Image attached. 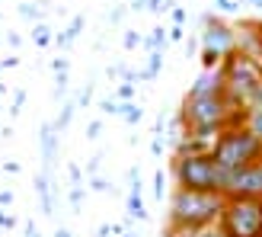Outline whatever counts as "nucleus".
Listing matches in <instances>:
<instances>
[{
  "mask_svg": "<svg viewBox=\"0 0 262 237\" xmlns=\"http://www.w3.org/2000/svg\"><path fill=\"white\" fill-rule=\"evenodd\" d=\"M23 237H42L38 228H35V221H26V225H23Z\"/></svg>",
  "mask_w": 262,
  "mask_h": 237,
  "instance_id": "40",
  "label": "nucleus"
},
{
  "mask_svg": "<svg viewBox=\"0 0 262 237\" xmlns=\"http://www.w3.org/2000/svg\"><path fill=\"white\" fill-rule=\"evenodd\" d=\"M32 186H35L38 202H42V215L55 218V189H51V173H45V170H38V173H35V180H32Z\"/></svg>",
  "mask_w": 262,
  "mask_h": 237,
  "instance_id": "11",
  "label": "nucleus"
},
{
  "mask_svg": "<svg viewBox=\"0 0 262 237\" xmlns=\"http://www.w3.org/2000/svg\"><path fill=\"white\" fill-rule=\"evenodd\" d=\"M19 16L29 19V23H42V10H38L35 4H19Z\"/></svg>",
  "mask_w": 262,
  "mask_h": 237,
  "instance_id": "21",
  "label": "nucleus"
},
{
  "mask_svg": "<svg viewBox=\"0 0 262 237\" xmlns=\"http://www.w3.org/2000/svg\"><path fill=\"white\" fill-rule=\"evenodd\" d=\"M99 112L102 115H122V103L115 96H106V100H99Z\"/></svg>",
  "mask_w": 262,
  "mask_h": 237,
  "instance_id": "19",
  "label": "nucleus"
},
{
  "mask_svg": "<svg viewBox=\"0 0 262 237\" xmlns=\"http://www.w3.org/2000/svg\"><path fill=\"white\" fill-rule=\"evenodd\" d=\"M224 195H227V199H233V195L262 199V161L237 170V173H227V180H224Z\"/></svg>",
  "mask_w": 262,
  "mask_h": 237,
  "instance_id": "7",
  "label": "nucleus"
},
{
  "mask_svg": "<svg viewBox=\"0 0 262 237\" xmlns=\"http://www.w3.org/2000/svg\"><path fill=\"white\" fill-rule=\"evenodd\" d=\"M122 237H141V234H138V231H131V228H128V231H125Z\"/></svg>",
  "mask_w": 262,
  "mask_h": 237,
  "instance_id": "48",
  "label": "nucleus"
},
{
  "mask_svg": "<svg viewBox=\"0 0 262 237\" xmlns=\"http://www.w3.org/2000/svg\"><path fill=\"white\" fill-rule=\"evenodd\" d=\"M122 42H125V48L131 51V48H138V45L144 42V35H141V32H135V29H128V32H125V38H122Z\"/></svg>",
  "mask_w": 262,
  "mask_h": 237,
  "instance_id": "28",
  "label": "nucleus"
},
{
  "mask_svg": "<svg viewBox=\"0 0 262 237\" xmlns=\"http://www.w3.org/2000/svg\"><path fill=\"white\" fill-rule=\"evenodd\" d=\"M80 29H83V16H74L68 29L55 35V45H58V48H68V45H74V42H77V35H80Z\"/></svg>",
  "mask_w": 262,
  "mask_h": 237,
  "instance_id": "13",
  "label": "nucleus"
},
{
  "mask_svg": "<svg viewBox=\"0 0 262 237\" xmlns=\"http://www.w3.org/2000/svg\"><path fill=\"white\" fill-rule=\"evenodd\" d=\"M83 189H86V186H71V192H68L74 212H80V205H83Z\"/></svg>",
  "mask_w": 262,
  "mask_h": 237,
  "instance_id": "24",
  "label": "nucleus"
},
{
  "mask_svg": "<svg viewBox=\"0 0 262 237\" xmlns=\"http://www.w3.org/2000/svg\"><path fill=\"white\" fill-rule=\"evenodd\" d=\"M217 225L230 237H262V199L233 195V199L224 202Z\"/></svg>",
  "mask_w": 262,
  "mask_h": 237,
  "instance_id": "6",
  "label": "nucleus"
},
{
  "mask_svg": "<svg viewBox=\"0 0 262 237\" xmlns=\"http://www.w3.org/2000/svg\"><path fill=\"white\" fill-rule=\"evenodd\" d=\"M32 42H35V45H51V42H55V32H51V26H48V23H35V29H32Z\"/></svg>",
  "mask_w": 262,
  "mask_h": 237,
  "instance_id": "16",
  "label": "nucleus"
},
{
  "mask_svg": "<svg viewBox=\"0 0 262 237\" xmlns=\"http://www.w3.org/2000/svg\"><path fill=\"white\" fill-rule=\"evenodd\" d=\"M199 237H230V234H227L224 228H221V225H211V228H205Z\"/></svg>",
  "mask_w": 262,
  "mask_h": 237,
  "instance_id": "33",
  "label": "nucleus"
},
{
  "mask_svg": "<svg viewBox=\"0 0 262 237\" xmlns=\"http://www.w3.org/2000/svg\"><path fill=\"white\" fill-rule=\"evenodd\" d=\"M246 128L262 141V106H253L250 112H246Z\"/></svg>",
  "mask_w": 262,
  "mask_h": 237,
  "instance_id": "17",
  "label": "nucleus"
},
{
  "mask_svg": "<svg viewBox=\"0 0 262 237\" xmlns=\"http://www.w3.org/2000/svg\"><path fill=\"white\" fill-rule=\"evenodd\" d=\"M90 189H93V192H102V195H106V192H109V180H102L99 173H96V176H90Z\"/></svg>",
  "mask_w": 262,
  "mask_h": 237,
  "instance_id": "29",
  "label": "nucleus"
},
{
  "mask_svg": "<svg viewBox=\"0 0 262 237\" xmlns=\"http://www.w3.org/2000/svg\"><path fill=\"white\" fill-rule=\"evenodd\" d=\"M163 144H166V138H163V135H154V138H150V151H154V157H160Z\"/></svg>",
  "mask_w": 262,
  "mask_h": 237,
  "instance_id": "35",
  "label": "nucleus"
},
{
  "mask_svg": "<svg viewBox=\"0 0 262 237\" xmlns=\"http://www.w3.org/2000/svg\"><path fill=\"white\" fill-rule=\"evenodd\" d=\"M68 176H71V186H83V170H80V164H68Z\"/></svg>",
  "mask_w": 262,
  "mask_h": 237,
  "instance_id": "26",
  "label": "nucleus"
},
{
  "mask_svg": "<svg viewBox=\"0 0 262 237\" xmlns=\"http://www.w3.org/2000/svg\"><path fill=\"white\" fill-rule=\"evenodd\" d=\"M7 93V84H0V96H4Z\"/></svg>",
  "mask_w": 262,
  "mask_h": 237,
  "instance_id": "50",
  "label": "nucleus"
},
{
  "mask_svg": "<svg viewBox=\"0 0 262 237\" xmlns=\"http://www.w3.org/2000/svg\"><path fill=\"white\" fill-rule=\"evenodd\" d=\"M19 42H23V38H19L16 32H7V45H10V48H19Z\"/></svg>",
  "mask_w": 262,
  "mask_h": 237,
  "instance_id": "43",
  "label": "nucleus"
},
{
  "mask_svg": "<svg viewBox=\"0 0 262 237\" xmlns=\"http://www.w3.org/2000/svg\"><path fill=\"white\" fill-rule=\"evenodd\" d=\"M259 38H262V19H259Z\"/></svg>",
  "mask_w": 262,
  "mask_h": 237,
  "instance_id": "52",
  "label": "nucleus"
},
{
  "mask_svg": "<svg viewBox=\"0 0 262 237\" xmlns=\"http://www.w3.org/2000/svg\"><path fill=\"white\" fill-rule=\"evenodd\" d=\"M160 68H163V51H150L147 64L138 71V81H154V77L160 74Z\"/></svg>",
  "mask_w": 262,
  "mask_h": 237,
  "instance_id": "14",
  "label": "nucleus"
},
{
  "mask_svg": "<svg viewBox=\"0 0 262 237\" xmlns=\"http://www.w3.org/2000/svg\"><path fill=\"white\" fill-rule=\"evenodd\" d=\"M74 103H77V109H86L90 103H93V84H86L80 93H77V100H74Z\"/></svg>",
  "mask_w": 262,
  "mask_h": 237,
  "instance_id": "22",
  "label": "nucleus"
},
{
  "mask_svg": "<svg viewBox=\"0 0 262 237\" xmlns=\"http://www.w3.org/2000/svg\"><path fill=\"white\" fill-rule=\"evenodd\" d=\"M144 10L154 13V16H160V13H169V10H173V0H147V4H144Z\"/></svg>",
  "mask_w": 262,
  "mask_h": 237,
  "instance_id": "20",
  "label": "nucleus"
},
{
  "mask_svg": "<svg viewBox=\"0 0 262 237\" xmlns=\"http://www.w3.org/2000/svg\"><path fill=\"white\" fill-rule=\"evenodd\" d=\"M96 237H112V225H99L96 228Z\"/></svg>",
  "mask_w": 262,
  "mask_h": 237,
  "instance_id": "44",
  "label": "nucleus"
},
{
  "mask_svg": "<svg viewBox=\"0 0 262 237\" xmlns=\"http://www.w3.org/2000/svg\"><path fill=\"white\" fill-rule=\"evenodd\" d=\"M131 96H135V84H119L115 87V100L119 103H131Z\"/></svg>",
  "mask_w": 262,
  "mask_h": 237,
  "instance_id": "25",
  "label": "nucleus"
},
{
  "mask_svg": "<svg viewBox=\"0 0 262 237\" xmlns=\"http://www.w3.org/2000/svg\"><path fill=\"white\" fill-rule=\"evenodd\" d=\"M186 38V29L182 26H169V42H182Z\"/></svg>",
  "mask_w": 262,
  "mask_h": 237,
  "instance_id": "38",
  "label": "nucleus"
},
{
  "mask_svg": "<svg viewBox=\"0 0 262 237\" xmlns=\"http://www.w3.org/2000/svg\"><path fill=\"white\" fill-rule=\"evenodd\" d=\"M13 199H16V195H13V189H0V205H13Z\"/></svg>",
  "mask_w": 262,
  "mask_h": 237,
  "instance_id": "41",
  "label": "nucleus"
},
{
  "mask_svg": "<svg viewBox=\"0 0 262 237\" xmlns=\"http://www.w3.org/2000/svg\"><path fill=\"white\" fill-rule=\"evenodd\" d=\"M250 4H256V7H259V10H262V0H250Z\"/></svg>",
  "mask_w": 262,
  "mask_h": 237,
  "instance_id": "51",
  "label": "nucleus"
},
{
  "mask_svg": "<svg viewBox=\"0 0 262 237\" xmlns=\"http://www.w3.org/2000/svg\"><path fill=\"white\" fill-rule=\"evenodd\" d=\"M58 128L55 122H42V128H38V148H42V170L45 173H51V167H55V157H58Z\"/></svg>",
  "mask_w": 262,
  "mask_h": 237,
  "instance_id": "8",
  "label": "nucleus"
},
{
  "mask_svg": "<svg viewBox=\"0 0 262 237\" xmlns=\"http://www.w3.org/2000/svg\"><path fill=\"white\" fill-rule=\"evenodd\" d=\"M214 4H217V10H221V13H233V10L240 7V4H233V0H214Z\"/></svg>",
  "mask_w": 262,
  "mask_h": 237,
  "instance_id": "39",
  "label": "nucleus"
},
{
  "mask_svg": "<svg viewBox=\"0 0 262 237\" xmlns=\"http://www.w3.org/2000/svg\"><path fill=\"white\" fill-rule=\"evenodd\" d=\"M227 173L214 164L211 154H182L173 157V183L195 192H224Z\"/></svg>",
  "mask_w": 262,
  "mask_h": 237,
  "instance_id": "4",
  "label": "nucleus"
},
{
  "mask_svg": "<svg viewBox=\"0 0 262 237\" xmlns=\"http://www.w3.org/2000/svg\"><path fill=\"white\" fill-rule=\"evenodd\" d=\"M211 157L224 173H237V170L262 161V141L246 125H233V128L221 131V138L214 141Z\"/></svg>",
  "mask_w": 262,
  "mask_h": 237,
  "instance_id": "3",
  "label": "nucleus"
},
{
  "mask_svg": "<svg viewBox=\"0 0 262 237\" xmlns=\"http://www.w3.org/2000/svg\"><path fill=\"white\" fill-rule=\"evenodd\" d=\"M122 118L128 125H138L141 118H144V109L138 106V103H122Z\"/></svg>",
  "mask_w": 262,
  "mask_h": 237,
  "instance_id": "18",
  "label": "nucleus"
},
{
  "mask_svg": "<svg viewBox=\"0 0 262 237\" xmlns=\"http://www.w3.org/2000/svg\"><path fill=\"white\" fill-rule=\"evenodd\" d=\"M221 77H224V93L233 103V109H253L262 106V61L250 58L243 51H230L221 64Z\"/></svg>",
  "mask_w": 262,
  "mask_h": 237,
  "instance_id": "2",
  "label": "nucleus"
},
{
  "mask_svg": "<svg viewBox=\"0 0 262 237\" xmlns=\"http://www.w3.org/2000/svg\"><path fill=\"white\" fill-rule=\"evenodd\" d=\"M99 135H102V118H93V122L86 125V138H90V141H96Z\"/></svg>",
  "mask_w": 262,
  "mask_h": 237,
  "instance_id": "30",
  "label": "nucleus"
},
{
  "mask_svg": "<svg viewBox=\"0 0 262 237\" xmlns=\"http://www.w3.org/2000/svg\"><path fill=\"white\" fill-rule=\"evenodd\" d=\"M99 161H102V154H93V157L86 161V176H96V173H99Z\"/></svg>",
  "mask_w": 262,
  "mask_h": 237,
  "instance_id": "32",
  "label": "nucleus"
},
{
  "mask_svg": "<svg viewBox=\"0 0 262 237\" xmlns=\"http://www.w3.org/2000/svg\"><path fill=\"white\" fill-rule=\"evenodd\" d=\"M68 68H71V61H68V58H55V61H51V71H55V74H64Z\"/></svg>",
  "mask_w": 262,
  "mask_h": 237,
  "instance_id": "36",
  "label": "nucleus"
},
{
  "mask_svg": "<svg viewBox=\"0 0 262 237\" xmlns=\"http://www.w3.org/2000/svg\"><path fill=\"white\" fill-rule=\"evenodd\" d=\"M4 173H19V164L16 161H7L4 164Z\"/></svg>",
  "mask_w": 262,
  "mask_h": 237,
  "instance_id": "46",
  "label": "nucleus"
},
{
  "mask_svg": "<svg viewBox=\"0 0 262 237\" xmlns=\"http://www.w3.org/2000/svg\"><path fill=\"white\" fill-rule=\"evenodd\" d=\"M169 234V231H166ZM173 237H199V234H173Z\"/></svg>",
  "mask_w": 262,
  "mask_h": 237,
  "instance_id": "49",
  "label": "nucleus"
},
{
  "mask_svg": "<svg viewBox=\"0 0 262 237\" xmlns=\"http://www.w3.org/2000/svg\"><path fill=\"white\" fill-rule=\"evenodd\" d=\"M0 228H4V231H13V228H16V218L7 215L4 208H0Z\"/></svg>",
  "mask_w": 262,
  "mask_h": 237,
  "instance_id": "34",
  "label": "nucleus"
},
{
  "mask_svg": "<svg viewBox=\"0 0 262 237\" xmlns=\"http://www.w3.org/2000/svg\"><path fill=\"white\" fill-rule=\"evenodd\" d=\"M74 112H77V103H64V106H61V112H58V118H55V128H58V135H61V131H68V125H71Z\"/></svg>",
  "mask_w": 262,
  "mask_h": 237,
  "instance_id": "15",
  "label": "nucleus"
},
{
  "mask_svg": "<svg viewBox=\"0 0 262 237\" xmlns=\"http://www.w3.org/2000/svg\"><path fill=\"white\" fill-rule=\"evenodd\" d=\"M169 16H173V26H182V23H186V10L173 7V10H169Z\"/></svg>",
  "mask_w": 262,
  "mask_h": 237,
  "instance_id": "37",
  "label": "nucleus"
},
{
  "mask_svg": "<svg viewBox=\"0 0 262 237\" xmlns=\"http://www.w3.org/2000/svg\"><path fill=\"white\" fill-rule=\"evenodd\" d=\"M163 237H173V234H166V231H163Z\"/></svg>",
  "mask_w": 262,
  "mask_h": 237,
  "instance_id": "53",
  "label": "nucleus"
},
{
  "mask_svg": "<svg viewBox=\"0 0 262 237\" xmlns=\"http://www.w3.org/2000/svg\"><path fill=\"white\" fill-rule=\"evenodd\" d=\"M122 16H125V10H112V13H109V23H112V26L122 23Z\"/></svg>",
  "mask_w": 262,
  "mask_h": 237,
  "instance_id": "45",
  "label": "nucleus"
},
{
  "mask_svg": "<svg viewBox=\"0 0 262 237\" xmlns=\"http://www.w3.org/2000/svg\"><path fill=\"white\" fill-rule=\"evenodd\" d=\"M163 192H166V173H163V170H157V173H154V195L163 202Z\"/></svg>",
  "mask_w": 262,
  "mask_h": 237,
  "instance_id": "23",
  "label": "nucleus"
},
{
  "mask_svg": "<svg viewBox=\"0 0 262 237\" xmlns=\"http://www.w3.org/2000/svg\"><path fill=\"white\" fill-rule=\"evenodd\" d=\"M55 237H74V234L64 228V225H58V228H55Z\"/></svg>",
  "mask_w": 262,
  "mask_h": 237,
  "instance_id": "47",
  "label": "nucleus"
},
{
  "mask_svg": "<svg viewBox=\"0 0 262 237\" xmlns=\"http://www.w3.org/2000/svg\"><path fill=\"white\" fill-rule=\"evenodd\" d=\"M64 93H68V71L55 77V93H51V96H55V100H61Z\"/></svg>",
  "mask_w": 262,
  "mask_h": 237,
  "instance_id": "27",
  "label": "nucleus"
},
{
  "mask_svg": "<svg viewBox=\"0 0 262 237\" xmlns=\"http://www.w3.org/2000/svg\"><path fill=\"white\" fill-rule=\"evenodd\" d=\"M23 103H26V90H16V93H13V106H10V115H19Z\"/></svg>",
  "mask_w": 262,
  "mask_h": 237,
  "instance_id": "31",
  "label": "nucleus"
},
{
  "mask_svg": "<svg viewBox=\"0 0 262 237\" xmlns=\"http://www.w3.org/2000/svg\"><path fill=\"white\" fill-rule=\"evenodd\" d=\"M128 221H144L147 218V208H144V199H141V170L138 167H128Z\"/></svg>",
  "mask_w": 262,
  "mask_h": 237,
  "instance_id": "9",
  "label": "nucleus"
},
{
  "mask_svg": "<svg viewBox=\"0 0 262 237\" xmlns=\"http://www.w3.org/2000/svg\"><path fill=\"white\" fill-rule=\"evenodd\" d=\"M16 64H19V58H4L0 61V71H10V68H16Z\"/></svg>",
  "mask_w": 262,
  "mask_h": 237,
  "instance_id": "42",
  "label": "nucleus"
},
{
  "mask_svg": "<svg viewBox=\"0 0 262 237\" xmlns=\"http://www.w3.org/2000/svg\"><path fill=\"white\" fill-rule=\"evenodd\" d=\"M199 42H202V58H199L202 71H217L230 51H237V26H230L217 16H205Z\"/></svg>",
  "mask_w": 262,
  "mask_h": 237,
  "instance_id": "5",
  "label": "nucleus"
},
{
  "mask_svg": "<svg viewBox=\"0 0 262 237\" xmlns=\"http://www.w3.org/2000/svg\"><path fill=\"white\" fill-rule=\"evenodd\" d=\"M224 93V77L221 71H202L189 87V96H217Z\"/></svg>",
  "mask_w": 262,
  "mask_h": 237,
  "instance_id": "10",
  "label": "nucleus"
},
{
  "mask_svg": "<svg viewBox=\"0 0 262 237\" xmlns=\"http://www.w3.org/2000/svg\"><path fill=\"white\" fill-rule=\"evenodd\" d=\"M141 45L147 48V51H166V45H169V29H166V26H154L150 35H144Z\"/></svg>",
  "mask_w": 262,
  "mask_h": 237,
  "instance_id": "12",
  "label": "nucleus"
},
{
  "mask_svg": "<svg viewBox=\"0 0 262 237\" xmlns=\"http://www.w3.org/2000/svg\"><path fill=\"white\" fill-rule=\"evenodd\" d=\"M224 202H227L224 192H195V189L173 186L166 231L169 234H202L205 228H211L221 221Z\"/></svg>",
  "mask_w": 262,
  "mask_h": 237,
  "instance_id": "1",
  "label": "nucleus"
}]
</instances>
